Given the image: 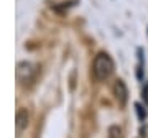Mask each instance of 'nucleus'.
<instances>
[{"label":"nucleus","mask_w":148,"mask_h":138,"mask_svg":"<svg viewBox=\"0 0 148 138\" xmlns=\"http://www.w3.org/2000/svg\"><path fill=\"white\" fill-rule=\"evenodd\" d=\"M114 96H115L117 102H119V105L120 107H125L128 100V90H127V85L123 81H115V84H114Z\"/></svg>","instance_id":"obj_3"},{"label":"nucleus","mask_w":148,"mask_h":138,"mask_svg":"<svg viewBox=\"0 0 148 138\" xmlns=\"http://www.w3.org/2000/svg\"><path fill=\"white\" fill-rule=\"evenodd\" d=\"M109 135H110V138H122V130L114 125V127L109 128Z\"/></svg>","instance_id":"obj_7"},{"label":"nucleus","mask_w":148,"mask_h":138,"mask_svg":"<svg viewBox=\"0 0 148 138\" xmlns=\"http://www.w3.org/2000/svg\"><path fill=\"white\" fill-rule=\"evenodd\" d=\"M135 112H137L138 120H140V122H143V120L147 118V110H145V107H143V105H140V104H135Z\"/></svg>","instance_id":"obj_6"},{"label":"nucleus","mask_w":148,"mask_h":138,"mask_svg":"<svg viewBox=\"0 0 148 138\" xmlns=\"http://www.w3.org/2000/svg\"><path fill=\"white\" fill-rule=\"evenodd\" d=\"M16 79L21 84H28V82H33L36 79L38 74V66L33 63H28V61H21V63L16 64Z\"/></svg>","instance_id":"obj_2"},{"label":"nucleus","mask_w":148,"mask_h":138,"mask_svg":"<svg viewBox=\"0 0 148 138\" xmlns=\"http://www.w3.org/2000/svg\"><path fill=\"white\" fill-rule=\"evenodd\" d=\"M16 128L18 130H23V128L28 127V123H30V113H28L27 109H20V110H16Z\"/></svg>","instance_id":"obj_4"},{"label":"nucleus","mask_w":148,"mask_h":138,"mask_svg":"<svg viewBox=\"0 0 148 138\" xmlns=\"http://www.w3.org/2000/svg\"><path fill=\"white\" fill-rule=\"evenodd\" d=\"M92 72L97 81H106L114 72V61L107 53H99L92 61Z\"/></svg>","instance_id":"obj_1"},{"label":"nucleus","mask_w":148,"mask_h":138,"mask_svg":"<svg viewBox=\"0 0 148 138\" xmlns=\"http://www.w3.org/2000/svg\"><path fill=\"white\" fill-rule=\"evenodd\" d=\"M138 53V68H137V77L138 79H142L143 77V49L138 48L137 49Z\"/></svg>","instance_id":"obj_5"},{"label":"nucleus","mask_w":148,"mask_h":138,"mask_svg":"<svg viewBox=\"0 0 148 138\" xmlns=\"http://www.w3.org/2000/svg\"><path fill=\"white\" fill-rule=\"evenodd\" d=\"M142 97H143V100H145V104L148 105V82H145V87L142 90Z\"/></svg>","instance_id":"obj_8"}]
</instances>
